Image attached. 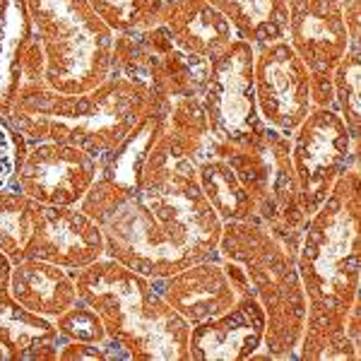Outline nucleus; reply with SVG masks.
<instances>
[{
  "label": "nucleus",
  "instance_id": "obj_22",
  "mask_svg": "<svg viewBox=\"0 0 361 361\" xmlns=\"http://www.w3.org/2000/svg\"><path fill=\"white\" fill-rule=\"evenodd\" d=\"M169 157L171 159L197 161L212 159V133H209L207 114L200 97L173 99L161 130Z\"/></svg>",
  "mask_w": 361,
  "mask_h": 361
},
{
  "label": "nucleus",
  "instance_id": "obj_20",
  "mask_svg": "<svg viewBox=\"0 0 361 361\" xmlns=\"http://www.w3.org/2000/svg\"><path fill=\"white\" fill-rule=\"evenodd\" d=\"M161 25L171 32L176 49L207 61L238 39L224 15L209 0H166Z\"/></svg>",
  "mask_w": 361,
  "mask_h": 361
},
{
  "label": "nucleus",
  "instance_id": "obj_25",
  "mask_svg": "<svg viewBox=\"0 0 361 361\" xmlns=\"http://www.w3.org/2000/svg\"><path fill=\"white\" fill-rule=\"evenodd\" d=\"M34 209L37 200L10 185L0 188V250L13 263H20L25 255L27 238L34 224Z\"/></svg>",
  "mask_w": 361,
  "mask_h": 361
},
{
  "label": "nucleus",
  "instance_id": "obj_2",
  "mask_svg": "<svg viewBox=\"0 0 361 361\" xmlns=\"http://www.w3.org/2000/svg\"><path fill=\"white\" fill-rule=\"evenodd\" d=\"M361 178L352 166L335 180L308 217L296 250V270L306 294V323L296 357L304 361L359 359L345 320L359 299L361 267Z\"/></svg>",
  "mask_w": 361,
  "mask_h": 361
},
{
  "label": "nucleus",
  "instance_id": "obj_28",
  "mask_svg": "<svg viewBox=\"0 0 361 361\" xmlns=\"http://www.w3.org/2000/svg\"><path fill=\"white\" fill-rule=\"evenodd\" d=\"M61 342H87V345H104L109 340L106 328L102 318L92 306L78 299V304L70 306L54 320Z\"/></svg>",
  "mask_w": 361,
  "mask_h": 361
},
{
  "label": "nucleus",
  "instance_id": "obj_19",
  "mask_svg": "<svg viewBox=\"0 0 361 361\" xmlns=\"http://www.w3.org/2000/svg\"><path fill=\"white\" fill-rule=\"evenodd\" d=\"M13 260L0 250V347L13 361H58L61 337L54 320L27 311L10 292Z\"/></svg>",
  "mask_w": 361,
  "mask_h": 361
},
{
  "label": "nucleus",
  "instance_id": "obj_30",
  "mask_svg": "<svg viewBox=\"0 0 361 361\" xmlns=\"http://www.w3.org/2000/svg\"><path fill=\"white\" fill-rule=\"evenodd\" d=\"M359 10H361L359 0H349V3L342 5V17H345L349 44H359Z\"/></svg>",
  "mask_w": 361,
  "mask_h": 361
},
{
  "label": "nucleus",
  "instance_id": "obj_4",
  "mask_svg": "<svg viewBox=\"0 0 361 361\" xmlns=\"http://www.w3.org/2000/svg\"><path fill=\"white\" fill-rule=\"evenodd\" d=\"M78 299L92 306L109 340L133 361H188L190 325L157 292L149 277L114 258L73 272Z\"/></svg>",
  "mask_w": 361,
  "mask_h": 361
},
{
  "label": "nucleus",
  "instance_id": "obj_8",
  "mask_svg": "<svg viewBox=\"0 0 361 361\" xmlns=\"http://www.w3.org/2000/svg\"><path fill=\"white\" fill-rule=\"evenodd\" d=\"M207 73V58L176 49L164 25L135 34H114L111 75L145 87L159 102L200 97Z\"/></svg>",
  "mask_w": 361,
  "mask_h": 361
},
{
  "label": "nucleus",
  "instance_id": "obj_9",
  "mask_svg": "<svg viewBox=\"0 0 361 361\" xmlns=\"http://www.w3.org/2000/svg\"><path fill=\"white\" fill-rule=\"evenodd\" d=\"M253 56V46L243 39H234L209 61L200 102L205 106L212 140L219 145L250 147L267 130L255 102Z\"/></svg>",
  "mask_w": 361,
  "mask_h": 361
},
{
  "label": "nucleus",
  "instance_id": "obj_15",
  "mask_svg": "<svg viewBox=\"0 0 361 361\" xmlns=\"http://www.w3.org/2000/svg\"><path fill=\"white\" fill-rule=\"evenodd\" d=\"M157 292L188 325L229 311L238 299V289L248 284L236 263L224 258H207L166 277L152 279Z\"/></svg>",
  "mask_w": 361,
  "mask_h": 361
},
{
  "label": "nucleus",
  "instance_id": "obj_26",
  "mask_svg": "<svg viewBox=\"0 0 361 361\" xmlns=\"http://www.w3.org/2000/svg\"><path fill=\"white\" fill-rule=\"evenodd\" d=\"M333 102L342 116L349 135L359 140L361 130V51L359 44H349L345 56L333 70Z\"/></svg>",
  "mask_w": 361,
  "mask_h": 361
},
{
  "label": "nucleus",
  "instance_id": "obj_1",
  "mask_svg": "<svg viewBox=\"0 0 361 361\" xmlns=\"http://www.w3.org/2000/svg\"><path fill=\"white\" fill-rule=\"evenodd\" d=\"M99 226L106 258L149 279L219 255L222 219L197 183L195 164L171 159L161 135L147 157L137 195Z\"/></svg>",
  "mask_w": 361,
  "mask_h": 361
},
{
  "label": "nucleus",
  "instance_id": "obj_34",
  "mask_svg": "<svg viewBox=\"0 0 361 361\" xmlns=\"http://www.w3.org/2000/svg\"><path fill=\"white\" fill-rule=\"evenodd\" d=\"M0 13H3V0H0Z\"/></svg>",
  "mask_w": 361,
  "mask_h": 361
},
{
  "label": "nucleus",
  "instance_id": "obj_29",
  "mask_svg": "<svg viewBox=\"0 0 361 361\" xmlns=\"http://www.w3.org/2000/svg\"><path fill=\"white\" fill-rule=\"evenodd\" d=\"M15 169V145H13V133H10L8 123L0 118V188L10 183Z\"/></svg>",
  "mask_w": 361,
  "mask_h": 361
},
{
  "label": "nucleus",
  "instance_id": "obj_10",
  "mask_svg": "<svg viewBox=\"0 0 361 361\" xmlns=\"http://www.w3.org/2000/svg\"><path fill=\"white\" fill-rule=\"evenodd\" d=\"M289 142L301 205L311 217L333 190L335 180L347 169L357 166L359 140L349 135L345 121L335 109L313 106L292 133Z\"/></svg>",
  "mask_w": 361,
  "mask_h": 361
},
{
  "label": "nucleus",
  "instance_id": "obj_14",
  "mask_svg": "<svg viewBox=\"0 0 361 361\" xmlns=\"http://www.w3.org/2000/svg\"><path fill=\"white\" fill-rule=\"evenodd\" d=\"M253 87L260 118L292 137L313 109L311 73L287 39L253 46Z\"/></svg>",
  "mask_w": 361,
  "mask_h": 361
},
{
  "label": "nucleus",
  "instance_id": "obj_6",
  "mask_svg": "<svg viewBox=\"0 0 361 361\" xmlns=\"http://www.w3.org/2000/svg\"><path fill=\"white\" fill-rule=\"evenodd\" d=\"M46 56L44 82L61 94H82L111 75L114 32L90 0H27Z\"/></svg>",
  "mask_w": 361,
  "mask_h": 361
},
{
  "label": "nucleus",
  "instance_id": "obj_18",
  "mask_svg": "<svg viewBox=\"0 0 361 361\" xmlns=\"http://www.w3.org/2000/svg\"><path fill=\"white\" fill-rule=\"evenodd\" d=\"M46 73V56L29 17L27 0H3L0 13V118H8L27 82Z\"/></svg>",
  "mask_w": 361,
  "mask_h": 361
},
{
  "label": "nucleus",
  "instance_id": "obj_24",
  "mask_svg": "<svg viewBox=\"0 0 361 361\" xmlns=\"http://www.w3.org/2000/svg\"><path fill=\"white\" fill-rule=\"evenodd\" d=\"M197 183H200L202 193L207 202L217 212V217L224 222H255V200L243 188L222 157H212V159H202L195 164Z\"/></svg>",
  "mask_w": 361,
  "mask_h": 361
},
{
  "label": "nucleus",
  "instance_id": "obj_7",
  "mask_svg": "<svg viewBox=\"0 0 361 361\" xmlns=\"http://www.w3.org/2000/svg\"><path fill=\"white\" fill-rule=\"evenodd\" d=\"M212 157H222L234 169L243 188L255 200V222L265 226L296 258L308 214L296 185L289 137L267 126L263 137L250 147L219 145L212 140Z\"/></svg>",
  "mask_w": 361,
  "mask_h": 361
},
{
  "label": "nucleus",
  "instance_id": "obj_17",
  "mask_svg": "<svg viewBox=\"0 0 361 361\" xmlns=\"http://www.w3.org/2000/svg\"><path fill=\"white\" fill-rule=\"evenodd\" d=\"M265 340V311L250 284L238 289L229 311L190 325L188 361H248Z\"/></svg>",
  "mask_w": 361,
  "mask_h": 361
},
{
  "label": "nucleus",
  "instance_id": "obj_21",
  "mask_svg": "<svg viewBox=\"0 0 361 361\" xmlns=\"http://www.w3.org/2000/svg\"><path fill=\"white\" fill-rule=\"evenodd\" d=\"M10 292L27 311L56 320L70 306L78 304L73 272L46 260L25 258L13 263Z\"/></svg>",
  "mask_w": 361,
  "mask_h": 361
},
{
  "label": "nucleus",
  "instance_id": "obj_31",
  "mask_svg": "<svg viewBox=\"0 0 361 361\" xmlns=\"http://www.w3.org/2000/svg\"><path fill=\"white\" fill-rule=\"evenodd\" d=\"M359 316H361V301L357 299L352 304V308H349L347 313V320H345V333L349 340L354 342V345H361V328H359Z\"/></svg>",
  "mask_w": 361,
  "mask_h": 361
},
{
  "label": "nucleus",
  "instance_id": "obj_32",
  "mask_svg": "<svg viewBox=\"0 0 361 361\" xmlns=\"http://www.w3.org/2000/svg\"><path fill=\"white\" fill-rule=\"evenodd\" d=\"M0 359H8V354H5V349L0 347Z\"/></svg>",
  "mask_w": 361,
  "mask_h": 361
},
{
  "label": "nucleus",
  "instance_id": "obj_33",
  "mask_svg": "<svg viewBox=\"0 0 361 361\" xmlns=\"http://www.w3.org/2000/svg\"><path fill=\"white\" fill-rule=\"evenodd\" d=\"M335 3H340V5H345V3H349V0H335Z\"/></svg>",
  "mask_w": 361,
  "mask_h": 361
},
{
  "label": "nucleus",
  "instance_id": "obj_23",
  "mask_svg": "<svg viewBox=\"0 0 361 361\" xmlns=\"http://www.w3.org/2000/svg\"><path fill=\"white\" fill-rule=\"evenodd\" d=\"M238 39L250 46L282 42L287 37V0H209Z\"/></svg>",
  "mask_w": 361,
  "mask_h": 361
},
{
  "label": "nucleus",
  "instance_id": "obj_5",
  "mask_svg": "<svg viewBox=\"0 0 361 361\" xmlns=\"http://www.w3.org/2000/svg\"><path fill=\"white\" fill-rule=\"evenodd\" d=\"M217 253L241 267L263 306V349L272 359H296L306 323V294L296 258L258 222H224Z\"/></svg>",
  "mask_w": 361,
  "mask_h": 361
},
{
  "label": "nucleus",
  "instance_id": "obj_12",
  "mask_svg": "<svg viewBox=\"0 0 361 361\" xmlns=\"http://www.w3.org/2000/svg\"><path fill=\"white\" fill-rule=\"evenodd\" d=\"M287 44L311 73L313 106L335 109L333 70L349 49L342 5L335 0H287Z\"/></svg>",
  "mask_w": 361,
  "mask_h": 361
},
{
  "label": "nucleus",
  "instance_id": "obj_13",
  "mask_svg": "<svg viewBox=\"0 0 361 361\" xmlns=\"http://www.w3.org/2000/svg\"><path fill=\"white\" fill-rule=\"evenodd\" d=\"M169 106H171V102H154L140 116L133 130L116 145L111 152H106L99 159L94 183L78 205L97 224L106 219L123 202L137 195L147 157L152 152L157 137L164 130Z\"/></svg>",
  "mask_w": 361,
  "mask_h": 361
},
{
  "label": "nucleus",
  "instance_id": "obj_16",
  "mask_svg": "<svg viewBox=\"0 0 361 361\" xmlns=\"http://www.w3.org/2000/svg\"><path fill=\"white\" fill-rule=\"evenodd\" d=\"M106 255L102 226L80 207L42 205L34 209L32 234L27 238L25 258L46 260L75 272Z\"/></svg>",
  "mask_w": 361,
  "mask_h": 361
},
{
  "label": "nucleus",
  "instance_id": "obj_27",
  "mask_svg": "<svg viewBox=\"0 0 361 361\" xmlns=\"http://www.w3.org/2000/svg\"><path fill=\"white\" fill-rule=\"evenodd\" d=\"M90 5L114 34H135L161 25L166 0H90Z\"/></svg>",
  "mask_w": 361,
  "mask_h": 361
},
{
  "label": "nucleus",
  "instance_id": "obj_3",
  "mask_svg": "<svg viewBox=\"0 0 361 361\" xmlns=\"http://www.w3.org/2000/svg\"><path fill=\"white\" fill-rule=\"evenodd\" d=\"M154 102L159 99L145 87L118 75H109V80L82 94H61L39 80L22 87L5 123L29 142L73 145L102 159Z\"/></svg>",
  "mask_w": 361,
  "mask_h": 361
},
{
  "label": "nucleus",
  "instance_id": "obj_11",
  "mask_svg": "<svg viewBox=\"0 0 361 361\" xmlns=\"http://www.w3.org/2000/svg\"><path fill=\"white\" fill-rule=\"evenodd\" d=\"M13 133L15 169L10 188L20 190L42 205L78 207L92 188L99 171V159L73 145L39 140L29 142Z\"/></svg>",
  "mask_w": 361,
  "mask_h": 361
}]
</instances>
